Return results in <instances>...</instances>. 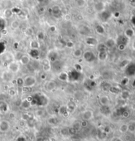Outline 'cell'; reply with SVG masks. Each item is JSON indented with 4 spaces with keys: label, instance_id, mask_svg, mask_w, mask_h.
<instances>
[{
    "label": "cell",
    "instance_id": "277c9868",
    "mask_svg": "<svg viewBox=\"0 0 135 141\" xmlns=\"http://www.w3.org/2000/svg\"><path fill=\"white\" fill-rule=\"evenodd\" d=\"M93 116H94V113H93L92 111L90 109H87L82 113L81 117H82V120L88 121V120L91 119L92 118Z\"/></svg>",
    "mask_w": 135,
    "mask_h": 141
},
{
    "label": "cell",
    "instance_id": "7402d4cb",
    "mask_svg": "<svg viewBox=\"0 0 135 141\" xmlns=\"http://www.w3.org/2000/svg\"><path fill=\"white\" fill-rule=\"evenodd\" d=\"M17 141H26V138L23 137H19L17 138Z\"/></svg>",
    "mask_w": 135,
    "mask_h": 141
},
{
    "label": "cell",
    "instance_id": "4fadbf2b",
    "mask_svg": "<svg viewBox=\"0 0 135 141\" xmlns=\"http://www.w3.org/2000/svg\"><path fill=\"white\" fill-rule=\"evenodd\" d=\"M59 79L61 80H63V81H66L69 79V75L66 72H61L60 75H59Z\"/></svg>",
    "mask_w": 135,
    "mask_h": 141
},
{
    "label": "cell",
    "instance_id": "7c38bea8",
    "mask_svg": "<svg viewBox=\"0 0 135 141\" xmlns=\"http://www.w3.org/2000/svg\"><path fill=\"white\" fill-rule=\"evenodd\" d=\"M115 42L112 38H109V39L106 41L105 45L107 47H112L115 46Z\"/></svg>",
    "mask_w": 135,
    "mask_h": 141
},
{
    "label": "cell",
    "instance_id": "e0dca14e",
    "mask_svg": "<svg viewBox=\"0 0 135 141\" xmlns=\"http://www.w3.org/2000/svg\"><path fill=\"white\" fill-rule=\"evenodd\" d=\"M17 84L19 87H24V79L18 78L17 79Z\"/></svg>",
    "mask_w": 135,
    "mask_h": 141
},
{
    "label": "cell",
    "instance_id": "8992f818",
    "mask_svg": "<svg viewBox=\"0 0 135 141\" xmlns=\"http://www.w3.org/2000/svg\"><path fill=\"white\" fill-rule=\"evenodd\" d=\"M56 87V83L53 80H50L47 82L46 85V89L47 91H51L54 90Z\"/></svg>",
    "mask_w": 135,
    "mask_h": 141
},
{
    "label": "cell",
    "instance_id": "603a6c76",
    "mask_svg": "<svg viewBox=\"0 0 135 141\" xmlns=\"http://www.w3.org/2000/svg\"><path fill=\"white\" fill-rule=\"evenodd\" d=\"M133 114H134V115H135V110H134V112H133Z\"/></svg>",
    "mask_w": 135,
    "mask_h": 141
},
{
    "label": "cell",
    "instance_id": "5bb4252c",
    "mask_svg": "<svg viewBox=\"0 0 135 141\" xmlns=\"http://www.w3.org/2000/svg\"><path fill=\"white\" fill-rule=\"evenodd\" d=\"M30 105H31V103H30L27 99L25 100V101H22L21 104V106L23 108L25 109L29 108L30 107Z\"/></svg>",
    "mask_w": 135,
    "mask_h": 141
},
{
    "label": "cell",
    "instance_id": "5b68a950",
    "mask_svg": "<svg viewBox=\"0 0 135 141\" xmlns=\"http://www.w3.org/2000/svg\"><path fill=\"white\" fill-rule=\"evenodd\" d=\"M83 56H84V58L85 59L86 61L87 62H92L95 60V55H94V54L92 53V51H86L85 53L83 54Z\"/></svg>",
    "mask_w": 135,
    "mask_h": 141
},
{
    "label": "cell",
    "instance_id": "ba28073f",
    "mask_svg": "<svg viewBox=\"0 0 135 141\" xmlns=\"http://www.w3.org/2000/svg\"><path fill=\"white\" fill-rule=\"evenodd\" d=\"M107 53L106 50L100 51L98 54V59L100 61H105L107 59Z\"/></svg>",
    "mask_w": 135,
    "mask_h": 141
},
{
    "label": "cell",
    "instance_id": "6da1fadb",
    "mask_svg": "<svg viewBox=\"0 0 135 141\" xmlns=\"http://www.w3.org/2000/svg\"><path fill=\"white\" fill-rule=\"evenodd\" d=\"M36 83V79L34 76H27L24 79V87L30 88L34 87Z\"/></svg>",
    "mask_w": 135,
    "mask_h": 141
},
{
    "label": "cell",
    "instance_id": "ffe728a7",
    "mask_svg": "<svg viewBox=\"0 0 135 141\" xmlns=\"http://www.w3.org/2000/svg\"><path fill=\"white\" fill-rule=\"evenodd\" d=\"M15 25H16V27H17V29L18 27V26H19V24H18V22L17 21H14L12 22V24H11V26H12V27L14 29Z\"/></svg>",
    "mask_w": 135,
    "mask_h": 141
},
{
    "label": "cell",
    "instance_id": "30bf717a",
    "mask_svg": "<svg viewBox=\"0 0 135 141\" xmlns=\"http://www.w3.org/2000/svg\"><path fill=\"white\" fill-rule=\"evenodd\" d=\"M119 131L122 133H125L128 131V124H122L119 127Z\"/></svg>",
    "mask_w": 135,
    "mask_h": 141
},
{
    "label": "cell",
    "instance_id": "2e32d148",
    "mask_svg": "<svg viewBox=\"0 0 135 141\" xmlns=\"http://www.w3.org/2000/svg\"><path fill=\"white\" fill-rule=\"evenodd\" d=\"M48 123L51 124V125H55L56 123H57V119H55V118H54V117H51L50 119L48 120Z\"/></svg>",
    "mask_w": 135,
    "mask_h": 141
},
{
    "label": "cell",
    "instance_id": "3957f363",
    "mask_svg": "<svg viewBox=\"0 0 135 141\" xmlns=\"http://www.w3.org/2000/svg\"><path fill=\"white\" fill-rule=\"evenodd\" d=\"M8 69L12 72H17L20 69V65L17 62L12 61L9 63Z\"/></svg>",
    "mask_w": 135,
    "mask_h": 141
},
{
    "label": "cell",
    "instance_id": "ac0fdd59",
    "mask_svg": "<svg viewBox=\"0 0 135 141\" xmlns=\"http://www.w3.org/2000/svg\"><path fill=\"white\" fill-rule=\"evenodd\" d=\"M81 127H86L88 126V121H84L83 120L82 123H80Z\"/></svg>",
    "mask_w": 135,
    "mask_h": 141
},
{
    "label": "cell",
    "instance_id": "9c48e42d",
    "mask_svg": "<svg viewBox=\"0 0 135 141\" xmlns=\"http://www.w3.org/2000/svg\"><path fill=\"white\" fill-rule=\"evenodd\" d=\"M19 61L21 62V63L22 64V65H27L30 62V59H29V58L27 55H22V57L21 58Z\"/></svg>",
    "mask_w": 135,
    "mask_h": 141
},
{
    "label": "cell",
    "instance_id": "d6986e66",
    "mask_svg": "<svg viewBox=\"0 0 135 141\" xmlns=\"http://www.w3.org/2000/svg\"><path fill=\"white\" fill-rule=\"evenodd\" d=\"M131 134H127L124 135V139H125V141H131Z\"/></svg>",
    "mask_w": 135,
    "mask_h": 141
},
{
    "label": "cell",
    "instance_id": "44dd1931",
    "mask_svg": "<svg viewBox=\"0 0 135 141\" xmlns=\"http://www.w3.org/2000/svg\"><path fill=\"white\" fill-rule=\"evenodd\" d=\"M119 50H124V48H125V44H122V43H120L119 44Z\"/></svg>",
    "mask_w": 135,
    "mask_h": 141
},
{
    "label": "cell",
    "instance_id": "7a4b0ae2",
    "mask_svg": "<svg viewBox=\"0 0 135 141\" xmlns=\"http://www.w3.org/2000/svg\"><path fill=\"white\" fill-rule=\"evenodd\" d=\"M10 129V123L6 120H2L0 121V131L1 132H7Z\"/></svg>",
    "mask_w": 135,
    "mask_h": 141
},
{
    "label": "cell",
    "instance_id": "9a60e30c",
    "mask_svg": "<svg viewBox=\"0 0 135 141\" xmlns=\"http://www.w3.org/2000/svg\"><path fill=\"white\" fill-rule=\"evenodd\" d=\"M125 35L127 38H131V37L134 36V31L131 29H127L125 31Z\"/></svg>",
    "mask_w": 135,
    "mask_h": 141
},
{
    "label": "cell",
    "instance_id": "52a82bcc",
    "mask_svg": "<svg viewBox=\"0 0 135 141\" xmlns=\"http://www.w3.org/2000/svg\"><path fill=\"white\" fill-rule=\"evenodd\" d=\"M100 102L103 106H106L108 105V104L109 102V100L107 96H103L100 97Z\"/></svg>",
    "mask_w": 135,
    "mask_h": 141
},
{
    "label": "cell",
    "instance_id": "8fae6325",
    "mask_svg": "<svg viewBox=\"0 0 135 141\" xmlns=\"http://www.w3.org/2000/svg\"><path fill=\"white\" fill-rule=\"evenodd\" d=\"M82 54L83 53H82V50L81 49H76L73 51V56L77 58H80L83 55Z\"/></svg>",
    "mask_w": 135,
    "mask_h": 141
}]
</instances>
